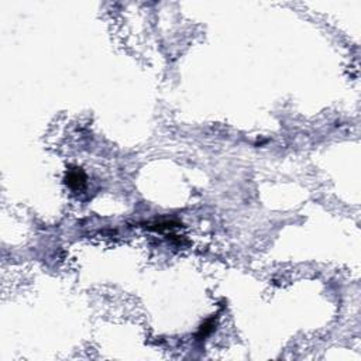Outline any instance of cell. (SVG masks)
<instances>
[{
    "label": "cell",
    "mask_w": 361,
    "mask_h": 361,
    "mask_svg": "<svg viewBox=\"0 0 361 361\" xmlns=\"http://www.w3.org/2000/svg\"><path fill=\"white\" fill-rule=\"evenodd\" d=\"M65 183L71 189L82 190L86 186V175L81 168H72L65 175Z\"/></svg>",
    "instance_id": "6da1fadb"
},
{
    "label": "cell",
    "mask_w": 361,
    "mask_h": 361,
    "mask_svg": "<svg viewBox=\"0 0 361 361\" xmlns=\"http://www.w3.org/2000/svg\"><path fill=\"white\" fill-rule=\"evenodd\" d=\"M215 327H216L215 317H212L209 320H206L205 323L200 326L199 332H198V339H205L206 336H209L210 333L215 330Z\"/></svg>",
    "instance_id": "7a4b0ae2"
}]
</instances>
